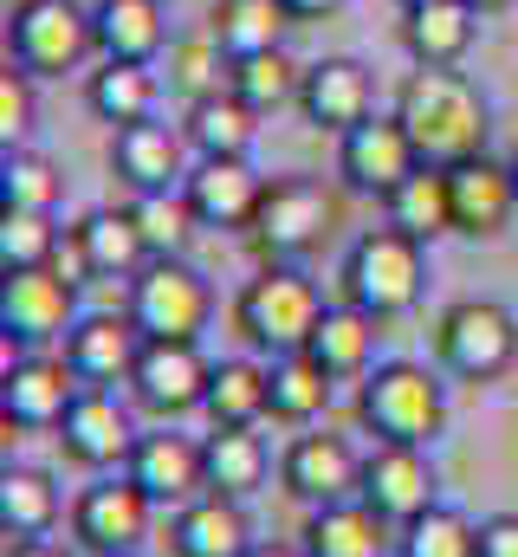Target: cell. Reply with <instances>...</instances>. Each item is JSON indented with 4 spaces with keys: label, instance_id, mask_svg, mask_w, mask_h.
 <instances>
[{
    "label": "cell",
    "instance_id": "4",
    "mask_svg": "<svg viewBox=\"0 0 518 557\" xmlns=\"http://www.w3.org/2000/svg\"><path fill=\"white\" fill-rule=\"evenodd\" d=\"M421 278H428L421 240H408V234H395V227H370V234L350 240L337 285H344V305H357V311H370L377 324H388V318L415 311Z\"/></svg>",
    "mask_w": 518,
    "mask_h": 557
},
{
    "label": "cell",
    "instance_id": "39",
    "mask_svg": "<svg viewBox=\"0 0 518 557\" xmlns=\"http://www.w3.org/2000/svg\"><path fill=\"white\" fill-rule=\"evenodd\" d=\"M395 557H480V525L460 506H428L421 519L395 525Z\"/></svg>",
    "mask_w": 518,
    "mask_h": 557
},
{
    "label": "cell",
    "instance_id": "8",
    "mask_svg": "<svg viewBox=\"0 0 518 557\" xmlns=\"http://www.w3.org/2000/svg\"><path fill=\"white\" fill-rule=\"evenodd\" d=\"M124 311L143 337L201 344V331H208V318H214V292H208V278L195 273L188 260H149L143 273L130 278Z\"/></svg>",
    "mask_w": 518,
    "mask_h": 557
},
{
    "label": "cell",
    "instance_id": "7",
    "mask_svg": "<svg viewBox=\"0 0 518 557\" xmlns=\"http://www.w3.org/2000/svg\"><path fill=\"white\" fill-rule=\"evenodd\" d=\"M434 357L460 383H499L518 363V318L499 298H454L434 324Z\"/></svg>",
    "mask_w": 518,
    "mask_h": 557
},
{
    "label": "cell",
    "instance_id": "16",
    "mask_svg": "<svg viewBox=\"0 0 518 557\" xmlns=\"http://www.w3.org/2000/svg\"><path fill=\"white\" fill-rule=\"evenodd\" d=\"M188 208L201 227H221V234H247L259 214V195H266V175H259L247 156H201L182 182Z\"/></svg>",
    "mask_w": 518,
    "mask_h": 557
},
{
    "label": "cell",
    "instance_id": "23",
    "mask_svg": "<svg viewBox=\"0 0 518 557\" xmlns=\"http://www.w3.org/2000/svg\"><path fill=\"white\" fill-rule=\"evenodd\" d=\"M305 557H395V532L377 506L363 499H337V506H311L305 532H298Z\"/></svg>",
    "mask_w": 518,
    "mask_h": 557
},
{
    "label": "cell",
    "instance_id": "44",
    "mask_svg": "<svg viewBox=\"0 0 518 557\" xmlns=\"http://www.w3.org/2000/svg\"><path fill=\"white\" fill-rule=\"evenodd\" d=\"M480 557H518V512L480 519Z\"/></svg>",
    "mask_w": 518,
    "mask_h": 557
},
{
    "label": "cell",
    "instance_id": "6",
    "mask_svg": "<svg viewBox=\"0 0 518 557\" xmlns=\"http://www.w3.org/2000/svg\"><path fill=\"white\" fill-rule=\"evenodd\" d=\"M98 52V26L78 0H20L7 13V65L33 78H65Z\"/></svg>",
    "mask_w": 518,
    "mask_h": 557
},
{
    "label": "cell",
    "instance_id": "26",
    "mask_svg": "<svg viewBox=\"0 0 518 557\" xmlns=\"http://www.w3.org/2000/svg\"><path fill=\"white\" fill-rule=\"evenodd\" d=\"M162 7H169V0H98V7H91L98 59H111V65H156L162 46H169Z\"/></svg>",
    "mask_w": 518,
    "mask_h": 557
},
{
    "label": "cell",
    "instance_id": "49",
    "mask_svg": "<svg viewBox=\"0 0 518 557\" xmlns=\"http://www.w3.org/2000/svg\"><path fill=\"white\" fill-rule=\"evenodd\" d=\"M506 169H513V182H518V149H513V162H506Z\"/></svg>",
    "mask_w": 518,
    "mask_h": 557
},
{
    "label": "cell",
    "instance_id": "28",
    "mask_svg": "<svg viewBox=\"0 0 518 557\" xmlns=\"http://www.w3.org/2000/svg\"><path fill=\"white\" fill-rule=\"evenodd\" d=\"M305 350H311L337 383H357V376L377 370V318L357 311V305H324V318H318V331H311Z\"/></svg>",
    "mask_w": 518,
    "mask_h": 557
},
{
    "label": "cell",
    "instance_id": "33",
    "mask_svg": "<svg viewBox=\"0 0 518 557\" xmlns=\"http://www.w3.org/2000/svg\"><path fill=\"white\" fill-rule=\"evenodd\" d=\"M201 416L214 421V428H259V421L272 416V376H266V363H254V357L214 363V383H208V409Z\"/></svg>",
    "mask_w": 518,
    "mask_h": 557
},
{
    "label": "cell",
    "instance_id": "15",
    "mask_svg": "<svg viewBox=\"0 0 518 557\" xmlns=\"http://www.w3.org/2000/svg\"><path fill=\"white\" fill-rule=\"evenodd\" d=\"M279 480L292 499L305 506H337V499H357L363 493V454L344 441V434H298L279 460Z\"/></svg>",
    "mask_w": 518,
    "mask_h": 557
},
{
    "label": "cell",
    "instance_id": "45",
    "mask_svg": "<svg viewBox=\"0 0 518 557\" xmlns=\"http://www.w3.org/2000/svg\"><path fill=\"white\" fill-rule=\"evenodd\" d=\"M337 7H344V0H285V13H292V20H331Z\"/></svg>",
    "mask_w": 518,
    "mask_h": 557
},
{
    "label": "cell",
    "instance_id": "29",
    "mask_svg": "<svg viewBox=\"0 0 518 557\" xmlns=\"http://www.w3.org/2000/svg\"><path fill=\"white\" fill-rule=\"evenodd\" d=\"M266 376H272V421H292V428H311L324 421L331 396H337V376L311 357V350H292V357H266Z\"/></svg>",
    "mask_w": 518,
    "mask_h": 557
},
{
    "label": "cell",
    "instance_id": "47",
    "mask_svg": "<svg viewBox=\"0 0 518 557\" xmlns=\"http://www.w3.org/2000/svg\"><path fill=\"white\" fill-rule=\"evenodd\" d=\"M247 557H305V552H298V545H254Z\"/></svg>",
    "mask_w": 518,
    "mask_h": 557
},
{
    "label": "cell",
    "instance_id": "30",
    "mask_svg": "<svg viewBox=\"0 0 518 557\" xmlns=\"http://www.w3.org/2000/svg\"><path fill=\"white\" fill-rule=\"evenodd\" d=\"M383 227L395 234H408V240H441V234H454V195H447V169H434V162H421L395 195L383 201Z\"/></svg>",
    "mask_w": 518,
    "mask_h": 557
},
{
    "label": "cell",
    "instance_id": "27",
    "mask_svg": "<svg viewBox=\"0 0 518 557\" xmlns=\"http://www.w3.org/2000/svg\"><path fill=\"white\" fill-rule=\"evenodd\" d=\"M480 13L467 0H428V7H402V46L415 65H460L473 52Z\"/></svg>",
    "mask_w": 518,
    "mask_h": 557
},
{
    "label": "cell",
    "instance_id": "9",
    "mask_svg": "<svg viewBox=\"0 0 518 557\" xmlns=\"http://www.w3.org/2000/svg\"><path fill=\"white\" fill-rule=\"evenodd\" d=\"M208 383H214V363H208L201 344L143 337V357L130 370L136 409H149L156 421H182V416H195V409H208Z\"/></svg>",
    "mask_w": 518,
    "mask_h": 557
},
{
    "label": "cell",
    "instance_id": "10",
    "mask_svg": "<svg viewBox=\"0 0 518 557\" xmlns=\"http://www.w3.org/2000/svg\"><path fill=\"white\" fill-rule=\"evenodd\" d=\"M78 324V285L59 267L39 273H0V337L20 350H46Z\"/></svg>",
    "mask_w": 518,
    "mask_h": 557
},
{
    "label": "cell",
    "instance_id": "40",
    "mask_svg": "<svg viewBox=\"0 0 518 557\" xmlns=\"http://www.w3.org/2000/svg\"><path fill=\"white\" fill-rule=\"evenodd\" d=\"M65 195V175L46 149H7L0 156V208H26V214H52Z\"/></svg>",
    "mask_w": 518,
    "mask_h": 557
},
{
    "label": "cell",
    "instance_id": "1",
    "mask_svg": "<svg viewBox=\"0 0 518 557\" xmlns=\"http://www.w3.org/2000/svg\"><path fill=\"white\" fill-rule=\"evenodd\" d=\"M395 124L408 131L415 156L434 169H454L467 156H486L493 111L480 98V85L454 65H415L395 91Z\"/></svg>",
    "mask_w": 518,
    "mask_h": 557
},
{
    "label": "cell",
    "instance_id": "34",
    "mask_svg": "<svg viewBox=\"0 0 518 557\" xmlns=\"http://www.w3.org/2000/svg\"><path fill=\"white\" fill-rule=\"evenodd\" d=\"M201 447H208V493H221V499H247L272 473V454L254 428H214Z\"/></svg>",
    "mask_w": 518,
    "mask_h": 557
},
{
    "label": "cell",
    "instance_id": "41",
    "mask_svg": "<svg viewBox=\"0 0 518 557\" xmlns=\"http://www.w3.org/2000/svg\"><path fill=\"white\" fill-rule=\"evenodd\" d=\"M227 91H240L259 117H266V111H279V104H298V91H305V65H298L285 46H272V52H254V59H234Z\"/></svg>",
    "mask_w": 518,
    "mask_h": 557
},
{
    "label": "cell",
    "instance_id": "2",
    "mask_svg": "<svg viewBox=\"0 0 518 557\" xmlns=\"http://www.w3.org/2000/svg\"><path fill=\"white\" fill-rule=\"evenodd\" d=\"M357 421L377 434V441H402V447H428L447 421V389L428 363L415 357H388L363 376L357 389Z\"/></svg>",
    "mask_w": 518,
    "mask_h": 557
},
{
    "label": "cell",
    "instance_id": "3",
    "mask_svg": "<svg viewBox=\"0 0 518 557\" xmlns=\"http://www.w3.org/2000/svg\"><path fill=\"white\" fill-rule=\"evenodd\" d=\"M331 227H337V195L318 175H272L247 227V247L259 253V267H292L311 247H324Z\"/></svg>",
    "mask_w": 518,
    "mask_h": 557
},
{
    "label": "cell",
    "instance_id": "19",
    "mask_svg": "<svg viewBox=\"0 0 518 557\" xmlns=\"http://www.w3.org/2000/svg\"><path fill=\"white\" fill-rule=\"evenodd\" d=\"M447 195H454V234L467 240H499L518 214V182L506 162L493 156H467L447 169Z\"/></svg>",
    "mask_w": 518,
    "mask_h": 557
},
{
    "label": "cell",
    "instance_id": "25",
    "mask_svg": "<svg viewBox=\"0 0 518 557\" xmlns=\"http://www.w3.org/2000/svg\"><path fill=\"white\" fill-rule=\"evenodd\" d=\"M169 545H175V557H247L254 552L247 506L221 499V493H201L169 519Z\"/></svg>",
    "mask_w": 518,
    "mask_h": 557
},
{
    "label": "cell",
    "instance_id": "21",
    "mask_svg": "<svg viewBox=\"0 0 518 557\" xmlns=\"http://www.w3.org/2000/svg\"><path fill=\"white\" fill-rule=\"evenodd\" d=\"M59 447H65V460H78V467H124L130 447H136V428H130V409L111 396V389H78V403L65 409L59 421Z\"/></svg>",
    "mask_w": 518,
    "mask_h": 557
},
{
    "label": "cell",
    "instance_id": "38",
    "mask_svg": "<svg viewBox=\"0 0 518 557\" xmlns=\"http://www.w3.org/2000/svg\"><path fill=\"white\" fill-rule=\"evenodd\" d=\"M130 214H136V234H143V247H149V260H182L188 240L201 234V221H195V208H188L182 188L130 195Z\"/></svg>",
    "mask_w": 518,
    "mask_h": 557
},
{
    "label": "cell",
    "instance_id": "48",
    "mask_svg": "<svg viewBox=\"0 0 518 557\" xmlns=\"http://www.w3.org/2000/svg\"><path fill=\"white\" fill-rule=\"evenodd\" d=\"M467 7H473V13H506L513 0H467Z\"/></svg>",
    "mask_w": 518,
    "mask_h": 557
},
{
    "label": "cell",
    "instance_id": "11",
    "mask_svg": "<svg viewBox=\"0 0 518 557\" xmlns=\"http://www.w3.org/2000/svg\"><path fill=\"white\" fill-rule=\"evenodd\" d=\"M78 376L65 357H46V350H26L13 357L7 350V376H0V428L13 434H39V428H59L65 409L78 403Z\"/></svg>",
    "mask_w": 518,
    "mask_h": 557
},
{
    "label": "cell",
    "instance_id": "22",
    "mask_svg": "<svg viewBox=\"0 0 518 557\" xmlns=\"http://www.w3.org/2000/svg\"><path fill=\"white\" fill-rule=\"evenodd\" d=\"M136 357H143V331L130 324V311H124V318L98 311V318H78V324L65 331V363H72V376H78L85 389L130 383Z\"/></svg>",
    "mask_w": 518,
    "mask_h": 557
},
{
    "label": "cell",
    "instance_id": "12",
    "mask_svg": "<svg viewBox=\"0 0 518 557\" xmlns=\"http://www.w3.org/2000/svg\"><path fill=\"white\" fill-rule=\"evenodd\" d=\"M124 473L149 493V506L182 512L188 499H201V493H208V447H201L195 434H175V428L162 421L156 434H136Z\"/></svg>",
    "mask_w": 518,
    "mask_h": 557
},
{
    "label": "cell",
    "instance_id": "35",
    "mask_svg": "<svg viewBox=\"0 0 518 557\" xmlns=\"http://www.w3.org/2000/svg\"><path fill=\"white\" fill-rule=\"evenodd\" d=\"M285 26H292L285 0H214V13H208V33L227 46V59H254V52L285 46Z\"/></svg>",
    "mask_w": 518,
    "mask_h": 557
},
{
    "label": "cell",
    "instance_id": "31",
    "mask_svg": "<svg viewBox=\"0 0 518 557\" xmlns=\"http://www.w3.org/2000/svg\"><path fill=\"white\" fill-rule=\"evenodd\" d=\"M156 98H162V78H156L149 65H111V59H104V65L85 78V104H91V117L111 124V131L149 124V117H156Z\"/></svg>",
    "mask_w": 518,
    "mask_h": 557
},
{
    "label": "cell",
    "instance_id": "36",
    "mask_svg": "<svg viewBox=\"0 0 518 557\" xmlns=\"http://www.w3.org/2000/svg\"><path fill=\"white\" fill-rule=\"evenodd\" d=\"M52 519H59V486L39 467H7L0 473V532H7V545L46 539Z\"/></svg>",
    "mask_w": 518,
    "mask_h": 557
},
{
    "label": "cell",
    "instance_id": "42",
    "mask_svg": "<svg viewBox=\"0 0 518 557\" xmlns=\"http://www.w3.org/2000/svg\"><path fill=\"white\" fill-rule=\"evenodd\" d=\"M59 260V227L52 214H26V208H0V273H39Z\"/></svg>",
    "mask_w": 518,
    "mask_h": 557
},
{
    "label": "cell",
    "instance_id": "37",
    "mask_svg": "<svg viewBox=\"0 0 518 557\" xmlns=\"http://www.w3.org/2000/svg\"><path fill=\"white\" fill-rule=\"evenodd\" d=\"M162 78H169V91H182L188 104H201V98L227 91L234 59H227V46L214 33H182V39H169V72Z\"/></svg>",
    "mask_w": 518,
    "mask_h": 557
},
{
    "label": "cell",
    "instance_id": "17",
    "mask_svg": "<svg viewBox=\"0 0 518 557\" xmlns=\"http://www.w3.org/2000/svg\"><path fill=\"white\" fill-rule=\"evenodd\" d=\"M415 169H421V156H415L408 131L395 124V111H388V117H370V124H357L350 137H337V175H344L357 195L388 201Z\"/></svg>",
    "mask_w": 518,
    "mask_h": 557
},
{
    "label": "cell",
    "instance_id": "5",
    "mask_svg": "<svg viewBox=\"0 0 518 557\" xmlns=\"http://www.w3.org/2000/svg\"><path fill=\"white\" fill-rule=\"evenodd\" d=\"M318 318H324V292L305 273H292V267H259V278H247L240 298H234V324H240V337L259 357L305 350Z\"/></svg>",
    "mask_w": 518,
    "mask_h": 557
},
{
    "label": "cell",
    "instance_id": "43",
    "mask_svg": "<svg viewBox=\"0 0 518 557\" xmlns=\"http://www.w3.org/2000/svg\"><path fill=\"white\" fill-rule=\"evenodd\" d=\"M26 131H33V72L7 65V72H0V143L20 149Z\"/></svg>",
    "mask_w": 518,
    "mask_h": 557
},
{
    "label": "cell",
    "instance_id": "20",
    "mask_svg": "<svg viewBox=\"0 0 518 557\" xmlns=\"http://www.w3.org/2000/svg\"><path fill=\"white\" fill-rule=\"evenodd\" d=\"M298 111L311 131H331V137H350L357 124L377 117V85L357 59H318L305 65V91H298Z\"/></svg>",
    "mask_w": 518,
    "mask_h": 557
},
{
    "label": "cell",
    "instance_id": "32",
    "mask_svg": "<svg viewBox=\"0 0 518 557\" xmlns=\"http://www.w3.org/2000/svg\"><path fill=\"white\" fill-rule=\"evenodd\" d=\"M182 137H188V149H195V156H254L259 111L240 98V91H214V98L188 104Z\"/></svg>",
    "mask_w": 518,
    "mask_h": 557
},
{
    "label": "cell",
    "instance_id": "24",
    "mask_svg": "<svg viewBox=\"0 0 518 557\" xmlns=\"http://www.w3.org/2000/svg\"><path fill=\"white\" fill-rule=\"evenodd\" d=\"M182 156H188V137H175V131H169V124H156V117L118 131V143H111V169H118V182H124L130 195L182 188V182H188Z\"/></svg>",
    "mask_w": 518,
    "mask_h": 557
},
{
    "label": "cell",
    "instance_id": "14",
    "mask_svg": "<svg viewBox=\"0 0 518 557\" xmlns=\"http://www.w3.org/2000/svg\"><path fill=\"white\" fill-rule=\"evenodd\" d=\"M143 260H149V247H143V234H136V214H130V208H91V214L72 227V240L59 247L52 267L78 285V278H136Z\"/></svg>",
    "mask_w": 518,
    "mask_h": 557
},
{
    "label": "cell",
    "instance_id": "13",
    "mask_svg": "<svg viewBox=\"0 0 518 557\" xmlns=\"http://www.w3.org/2000/svg\"><path fill=\"white\" fill-rule=\"evenodd\" d=\"M149 493L118 473V480H98V486H85L78 493V506H72V539L85 545L91 557H136V545L149 539Z\"/></svg>",
    "mask_w": 518,
    "mask_h": 557
},
{
    "label": "cell",
    "instance_id": "50",
    "mask_svg": "<svg viewBox=\"0 0 518 557\" xmlns=\"http://www.w3.org/2000/svg\"><path fill=\"white\" fill-rule=\"evenodd\" d=\"M402 7H428V0H402Z\"/></svg>",
    "mask_w": 518,
    "mask_h": 557
},
{
    "label": "cell",
    "instance_id": "46",
    "mask_svg": "<svg viewBox=\"0 0 518 557\" xmlns=\"http://www.w3.org/2000/svg\"><path fill=\"white\" fill-rule=\"evenodd\" d=\"M7 557H72V552H59L52 539H26V545H7Z\"/></svg>",
    "mask_w": 518,
    "mask_h": 557
},
{
    "label": "cell",
    "instance_id": "18",
    "mask_svg": "<svg viewBox=\"0 0 518 557\" xmlns=\"http://www.w3.org/2000/svg\"><path fill=\"white\" fill-rule=\"evenodd\" d=\"M363 506H377L388 525H408L434 506V460L428 447H402V441H377L363 454Z\"/></svg>",
    "mask_w": 518,
    "mask_h": 557
}]
</instances>
